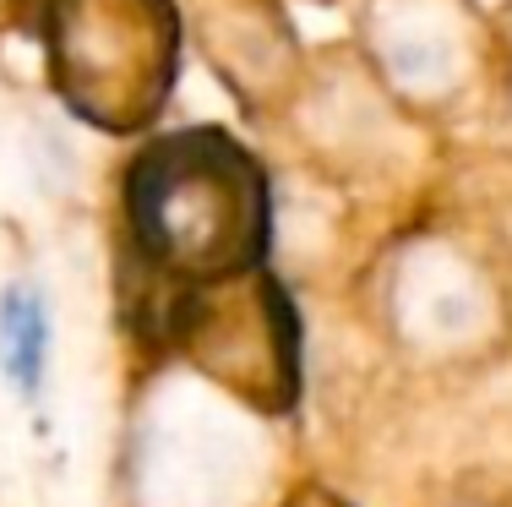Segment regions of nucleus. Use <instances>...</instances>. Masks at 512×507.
Wrapping results in <instances>:
<instances>
[{
  "label": "nucleus",
  "mask_w": 512,
  "mask_h": 507,
  "mask_svg": "<svg viewBox=\"0 0 512 507\" xmlns=\"http://www.w3.org/2000/svg\"><path fill=\"white\" fill-rule=\"evenodd\" d=\"M137 251L158 273H246L267 246V186L229 131H180L126 175Z\"/></svg>",
  "instance_id": "obj_1"
},
{
  "label": "nucleus",
  "mask_w": 512,
  "mask_h": 507,
  "mask_svg": "<svg viewBox=\"0 0 512 507\" xmlns=\"http://www.w3.org/2000/svg\"><path fill=\"white\" fill-rule=\"evenodd\" d=\"M44 360H50V306L44 289L6 284L0 289V366L22 398H39L44 388Z\"/></svg>",
  "instance_id": "obj_2"
}]
</instances>
